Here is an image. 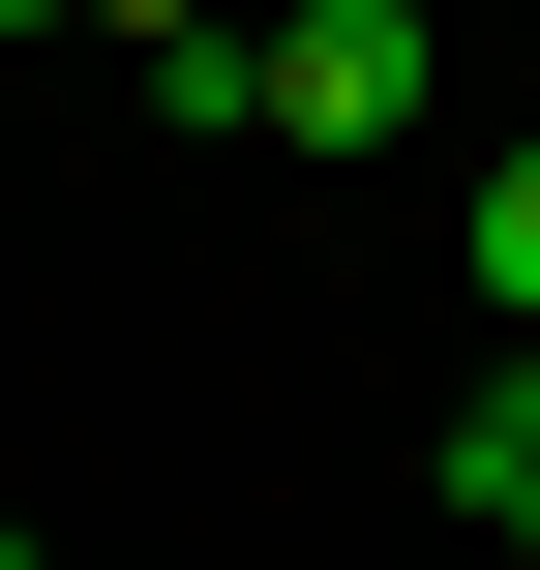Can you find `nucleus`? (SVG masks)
<instances>
[{"mask_svg":"<svg viewBox=\"0 0 540 570\" xmlns=\"http://www.w3.org/2000/svg\"><path fill=\"white\" fill-rule=\"evenodd\" d=\"M421 90H451L421 0H271V30H240V120H271V150H391Z\"/></svg>","mask_w":540,"mask_h":570,"instance_id":"1","label":"nucleus"},{"mask_svg":"<svg viewBox=\"0 0 540 570\" xmlns=\"http://www.w3.org/2000/svg\"><path fill=\"white\" fill-rule=\"evenodd\" d=\"M421 481H451V541H511V570H540V361L451 421V451H421Z\"/></svg>","mask_w":540,"mask_h":570,"instance_id":"2","label":"nucleus"},{"mask_svg":"<svg viewBox=\"0 0 540 570\" xmlns=\"http://www.w3.org/2000/svg\"><path fill=\"white\" fill-rule=\"evenodd\" d=\"M451 240H481V301H511V331H540V120H511V180H481Z\"/></svg>","mask_w":540,"mask_h":570,"instance_id":"3","label":"nucleus"},{"mask_svg":"<svg viewBox=\"0 0 540 570\" xmlns=\"http://www.w3.org/2000/svg\"><path fill=\"white\" fill-rule=\"evenodd\" d=\"M90 30H120V60H150V30H240V0H90Z\"/></svg>","mask_w":540,"mask_h":570,"instance_id":"4","label":"nucleus"},{"mask_svg":"<svg viewBox=\"0 0 540 570\" xmlns=\"http://www.w3.org/2000/svg\"><path fill=\"white\" fill-rule=\"evenodd\" d=\"M0 30H90V0H0Z\"/></svg>","mask_w":540,"mask_h":570,"instance_id":"5","label":"nucleus"},{"mask_svg":"<svg viewBox=\"0 0 540 570\" xmlns=\"http://www.w3.org/2000/svg\"><path fill=\"white\" fill-rule=\"evenodd\" d=\"M0 570H30V541H0Z\"/></svg>","mask_w":540,"mask_h":570,"instance_id":"6","label":"nucleus"},{"mask_svg":"<svg viewBox=\"0 0 540 570\" xmlns=\"http://www.w3.org/2000/svg\"><path fill=\"white\" fill-rule=\"evenodd\" d=\"M511 361H540V331H511Z\"/></svg>","mask_w":540,"mask_h":570,"instance_id":"7","label":"nucleus"}]
</instances>
